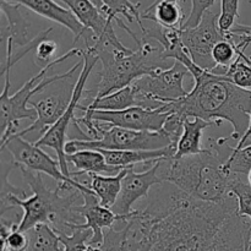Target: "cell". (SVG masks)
Wrapping results in <instances>:
<instances>
[{
    "label": "cell",
    "mask_w": 251,
    "mask_h": 251,
    "mask_svg": "<svg viewBox=\"0 0 251 251\" xmlns=\"http://www.w3.org/2000/svg\"><path fill=\"white\" fill-rule=\"evenodd\" d=\"M144 215L147 232L137 251H245L250 243L251 223L238 215L234 195L207 202L176 188Z\"/></svg>",
    "instance_id": "obj_1"
},
{
    "label": "cell",
    "mask_w": 251,
    "mask_h": 251,
    "mask_svg": "<svg viewBox=\"0 0 251 251\" xmlns=\"http://www.w3.org/2000/svg\"><path fill=\"white\" fill-rule=\"evenodd\" d=\"M188 70L195 86L184 98L167 103L166 109L181 119L200 118L217 126L228 122L234 130L230 137L239 141L249 126L251 90L238 87L225 74L205 70L195 63Z\"/></svg>",
    "instance_id": "obj_2"
},
{
    "label": "cell",
    "mask_w": 251,
    "mask_h": 251,
    "mask_svg": "<svg viewBox=\"0 0 251 251\" xmlns=\"http://www.w3.org/2000/svg\"><path fill=\"white\" fill-rule=\"evenodd\" d=\"M233 147L228 139H208L202 152L180 159L166 158L161 162L159 176L186 195L207 202H223L232 198V176L223 169Z\"/></svg>",
    "instance_id": "obj_3"
},
{
    "label": "cell",
    "mask_w": 251,
    "mask_h": 251,
    "mask_svg": "<svg viewBox=\"0 0 251 251\" xmlns=\"http://www.w3.org/2000/svg\"><path fill=\"white\" fill-rule=\"evenodd\" d=\"M27 185L32 189L33 195L27 196L24 190L15 188L7 181V172L2 173L1 184V216L11 208L21 207L24 211L21 221L16 229L27 233L38 225H49L56 233L69 234V226L78 225L81 220L73 211L76 201L82 196L77 189L66 195H60L63 188L58 185L50 190L44 184L41 173L20 168ZM70 232V230H69Z\"/></svg>",
    "instance_id": "obj_4"
},
{
    "label": "cell",
    "mask_w": 251,
    "mask_h": 251,
    "mask_svg": "<svg viewBox=\"0 0 251 251\" xmlns=\"http://www.w3.org/2000/svg\"><path fill=\"white\" fill-rule=\"evenodd\" d=\"M88 50L95 53L102 64L98 71L100 78L96 90L90 91L88 96L93 100L131 86L142 76L151 75L162 69V49L151 46L150 42L137 44L136 50L125 47L118 38L113 24L104 33L87 46Z\"/></svg>",
    "instance_id": "obj_5"
},
{
    "label": "cell",
    "mask_w": 251,
    "mask_h": 251,
    "mask_svg": "<svg viewBox=\"0 0 251 251\" xmlns=\"http://www.w3.org/2000/svg\"><path fill=\"white\" fill-rule=\"evenodd\" d=\"M82 49H70L65 54L60 55L59 58L54 59L50 64L44 66L37 75L29 78L16 93L12 96L9 95L10 91V71H6L4 74V87H2V93L0 96V129H1V141L0 144L6 141L10 136L16 135L19 130V123L22 119H29L32 123L37 119V112L33 107H28L29 100L34 95L43 91L48 86L58 82V81H64L66 78L71 77L75 74L76 70L80 69L81 65H83V61L75 64L69 71L59 75L50 76V77H44L49 70L56 64L65 61L66 59L71 56L80 55Z\"/></svg>",
    "instance_id": "obj_6"
},
{
    "label": "cell",
    "mask_w": 251,
    "mask_h": 251,
    "mask_svg": "<svg viewBox=\"0 0 251 251\" xmlns=\"http://www.w3.org/2000/svg\"><path fill=\"white\" fill-rule=\"evenodd\" d=\"M100 124V123H98ZM100 125V137L97 140H70L65 145L66 153L81 150H110V151H127V150H161L176 145L164 130L162 131H137L119 126Z\"/></svg>",
    "instance_id": "obj_7"
},
{
    "label": "cell",
    "mask_w": 251,
    "mask_h": 251,
    "mask_svg": "<svg viewBox=\"0 0 251 251\" xmlns=\"http://www.w3.org/2000/svg\"><path fill=\"white\" fill-rule=\"evenodd\" d=\"M188 75H190L188 68L174 61L171 68L158 69L151 75L142 76L132 83L140 107L157 109L184 98L189 93L183 85Z\"/></svg>",
    "instance_id": "obj_8"
},
{
    "label": "cell",
    "mask_w": 251,
    "mask_h": 251,
    "mask_svg": "<svg viewBox=\"0 0 251 251\" xmlns=\"http://www.w3.org/2000/svg\"><path fill=\"white\" fill-rule=\"evenodd\" d=\"M81 56H82L83 61L82 70H81L77 81L75 83V87H74L73 92H71V100L70 103H69L68 109L65 110V113L61 115L60 119L53 126L49 127L38 140L34 141L36 146L49 147V149H53L55 151L56 158H58L56 161L59 162V166H60V169L64 173V176H66L68 178H73L71 176V171H69L65 152V140L66 136H68V129L70 126V123L74 122L75 110L77 109L78 104H80V100L82 98V93L83 90H85L86 82L88 80V76L91 75L93 68L96 66L97 61L100 60L98 56L91 50H88L87 48L82 49Z\"/></svg>",
    "instance_id": "obj_9"
},
{
    "label": "cell",
    "mask_w": 251,
    "mask_h": 251,
    "mask_svg": "<svg viewBox=\"0 0 251 251\" xmlns=\"http://www.w3.org/2000/svg\"><path fill=\"white\" fill-rule=\"evenodd\" d=\"M0 150H7L14 158V163L17 168H26L36 173H44L53 178L63 188L64 191L77 189L81 193H93L91 188L78 183L76 179L68 178L61 172L59 162L42 150V147L36 146L29 141H26L22 136L12 135L5 142L0 144Z\"/></svg>",
    "instance_id": "obj_10"
},
{
    "label": "cell",
    "mask_w": 251,
    "mask_h": 251,
    "mask_svg": "<svg viewBox=\"0 0 251 251\" xmlns=\"http://www.w3.org/2000/svg\"><path fill=\"white\" fill-rule=\"evenodd\" d=\"M164 105L157 109L131 107L118 112H107V110L85 112V115L80 119L93 120L107 126H119L124 129L137 130V131L157 132L163 130L164 124L172 114Z\"/></svg>",
    "instance_id": "obj_11"
},
{
    "label": "cell",
    "mask_w": 251,
    "mask_h": 251,
    "mask_svg": "<svg viewBox=\"0 0 251 251\" xmlns=\"http://www.w3.org/2000/svg\"><path fill=\"white\" fill-rule=\"evenodd\" d=\"M218 16L220 15L208 10L198 26L181 31L183 43L194 63L201 69L210 71L216 70V64L212 59L213 48L218 42L227 38L218 28Z\"/></svg>",
    "instance_id": "obj_12"
},
{
    "label": "cell",
    "mask_w": 251,
    "mask_h": 251,
    "mask_svg": "<svg viewBox=\"0 0 251 251\" xmlns=\"http://www.w3.org/2000/svg\"><path fill=\"white\" fill-rule=\"evenodd\" d=\"M162 161L156 162L147 171L140 173L134 171V167H129L126 176L123 179L119 198L112 207L115 215L122 217L129 216L134 211L132 206L136 201L140 199H147L152 186L163 183L158 173Z\"/></svg>",
    "instance_id": "obj_13"
},
{
    "label": "cell",
    "mask_w": 251,
    "mask_h": 251,
    "mask_svg": "<svg viewBox=\"0 0 251 251\" xmlns=\"http://www.w3.org/2000/svg\"><path fill=\"white\" fill-rule=\"evenodd\" d=\"M83 202L82 205L74 206L73 211L80 218L86 220L83 225H76V227L83 228V229L92 230L88 245L91 247H100L104 239V229L112 228L122 216L115 215L112 208H107L100 205V199L96 196L95 193H82Z\"/></svg>",
    "instance_id": "obj_14"
},
{
    "label": "cell",
    "mask_w": 251,
    "mask_h": 251,
    "mask_svg": "<svg viewBox=\"0 0 251 251\" xmlns=\"http://www.w3.org/2000/svg\"><path fill=\"white\" fill-rule=\"evenodd\" d=\"M1 1L19 4L39 16L61 25L74 34V42H77L80 38H85L86 41L92 33L82 26V24L76 19L70 10L59 5L56 0H1Z\"/></svg>",
    "instance_id": "obj_15"
},
{
    "label": "cell",
    "mask_w": 251,
    "mask_h": 251,
    "mask_svg": "<svg viewBox=\"0 0 251 251\" xmlns=\"http://www.w3.org/2000/svg\"><path fill=\"white\" fill-rule=\"evenodd\" d=\"M71 97H64L61 95H51L39 100L38 102H31L29 107H33L37 112V119L26 129L17 132L19 136L24 137L29 132H46L53 126L61 115L68 109Z\"/></svg>",
    "instance_id": "obj_16"
},
{
    "label": "cell",
    "mask_w": 251,
    "mask_h": 251,
    "mask_svg": "<svg viewBox=\"0 0 251 251\" xmlns=\"http://www.w3.org/2000/svg\"><path fill=\"white\" fill-rule=\"evenodd\" d=\"M1 12L7 25L1 27V41L6 43V48L24 49L31 43L28 39V28L31 24L20 10L21 5L1 1Z\"/></svg>",
    "instance_id": "obj_17"
},
{
    "label": "cell",
    "mask_w": 251,
    "mask_h": 251,
    "mask_svg": "<svg viewBox=\"0 0 251 251\" xmlns=\"http://www.w3.org/2000/svg\"><path fill=\"white\" fill-rule=\"evenodd\" d=\"M56 1L64 2L75 15L76 19L82 24V26L92 32L90 38L92 42L100 38L109 27V25L114 22L113 20L108 19L102 10L91 0H56Z\"/></svg>",
    "instance_id": "obj_18"
},
{
    "label": "cell",
    "mask_w": 251,
    "mask_h": 251,
    "mask_svg": "<svg viewBox=\"0 0 251 251\" xmlns=\"http://www.w3.org/2000/svg\"><path fill=\"white\" fill-rule=\"evenodd\" d=\"M66 161L68 163H73L75 167L76 171L71 172V176L74 179L75 176H80L82 174L112 176V174H118L122 169H124L122 167L109 166L103 153L95 150H81L74 153H66Z\"/></svg>",
    "instance_id": "obj_19"
},
{
    "label": "cell",
    "mask_w": 251,
    "mask_h": 251,
    "mask_svg": "<svg viewBox=\"0 0 251 251\" xmlns=\"http://www.w3.org/2000/svg\"><path fill=\"white\" fill-rule=\"evenodd\" d=\"M210 126L217 125L200 118H186L183 124V134L176 144V152L173 159H180L183 157L201 153L203 150L201 147L202 131Z\"/></svg>",
    "instance_id": "obj_20"
},
{
    "label": "cell",
    "mask_w": 251,
    "mask_h": 251,
    "mask_svg": "<svg viewBox=\"0 0 251 251\" xmlns=\"http://www.w3.org/2000/svg\"><path fill=\"white\" fill-rule=\"evenodd\" d=\"M131 107H140L135 88L131 86L122 88L119 91L104 96L102 98H96L91 100L87 105L78 104L77 109L82 112H95V110H107V112H118Z\"/></svg>",
    "instance_id": "obj_21"
},
{
    "label": "cell",
    "mask_w": 251,
    "mask_h": 251,
    "mask_svg": "<svg viewBox=\"0 0 251 251\" xmlns=\"http://www.w3.org/2000/svg\"><path fill=\"white\" fill-rule=\"evenodd\" d=\"M141 19L166 28H181L186 20L180 1H163L149 6L141 14Z\"/></svg>",
    "instance_id": "obj_22"
},
{
    "label": "cell",
    "mask_w": 251,
    "mask_h": 251,
    "mask_svg": "<svg viewBox=\"0 0 251 251\" xmlns=\"http://www.w3.org/2000/svg\"><path fill=\"white\" fill-rule=\"evenodd\" d=\"M126 168L122 169L115 176H102V174H91V190L100 199V205L107 208H112L117 202L122 190V183L127 173Z\"/></svg>",
    "instance_id": "obj_23"
},
{
    "label": "cell",
    "mask_w": 251,
    "mask_h": 251,
    "mask_svg": "<svg viewBox=\"0 0 251 251\" xmlns=\"http://www.w3.org/2000/svg\"><path fill=\"white\" fill-rule=\"evenodd\" d=\"M29 239L27 251H64L59 235L49 225H38L27 232Z\"/></svg>",
    "instance_id": "obj_24"
},
{
    "label": "cell",
    "mask_w": 251,
    "mask_h": 251,
    "mask_svg": "<svg viewBox=\"0 0 251 251\" xmlns=\"http://www.w3.org/2000/svg\"><path fill=\"white\" fill-rule=\"evenodd\" d=\"M103 4L102 11L108 19L114 21L119 15L124 16L127 20V22H134L135 20L139 24L140 29L145 28V25L142 22L141 14L139 11V7L141 6L140 2L135 4V2L130 1V0H100Z\"/></svg>",
    "instance_id": "obj_25"
},
{
    "label": "cell",
    "mask_w": 251,
    "mask_h": 251,
    "mask_svg": "<svg viewBox=\"0 0 251 251\" xmlns=\"http://www.w3.org/2000/svg\"><path fill=\"white\" fill-rule=\"evenodd\" d=\"M238 56H242L248 60L251 59V56L247 55V53L243 51L232 39L228 38L218 42L212 50V59L216 64V69L223 68L226 69V71L237 60Z\"/></svg>",
    "instance_id": "obj_26"
},
{
    "label": "cell",
    "mask_w": 251,
    "mask_h": 251,
    "mask_svg": "<svg viewBox=\"0 0 251 251\" xmlns=\"http://www.w3.org/2000/svg\"><path fill=\"white\" fill-rule=\"evenodd\" d=\"M230 193L237 198L238 215L248 217L251 223V186L248 183V178L244 176H232ZM251 249V228H250V244Z\"/></svg>",
    "instance_id": "obj_27"
},
{
    "label": "cell",
    "mask_w": 251,
    "mask_h": 251,
    "mask_svg": "<svg viewBox=\"0 0 251 251\" xmlns=\"http://www.w3.org/2000/svg\"><path fill=\"white\" fill-rule=\"evenodd\" d=\"M69 230L70 234L58 233L64 251H88V242L92 237V230L78 228L76 225L69 226Z\"/></svg>",
    "instance_id": "obj_28"
},
{
    "label": "cell",
    "mask_w": 251,
    "mask_h": 251,
    "mask_svg": "<svg viewBox=\"0 0 251 251\" xmlns=\"http://www.w3.org/2000/svg\"><path fill=\"white\" fill-rule=\"evenodd\" d=\"M223 169L229 176H248L251 171V145L240 150H235L233 147L232 154L225 163Z\"/></svg>",
    "instance_id": "obj_29"
},
{
    "label": "cell",
    "mask_w": 251,
    "mask_h": 251,
    "mask_svg": "<svg viewBox=\"0 0 251 251\" xmlns=\"http://www.w3.org/2000/svg\"><path fill=\"white\" fill-rule=\"evenodd\" d=\"M223 74L238 87L251 90V59L248 60L238 56L237 60Z\"/></svg>",
    "instance_id": "obj_30"
},
{
    "label": "cell",
    "mask_w": 251,
    "mask_h": 251,
    "mask_svg": "<svg viewBox=\"0 0 251 251\" xmlns=\"http://www.w3.org/2000/svg\"><path fill=\"white\" fill-rule=\"evenodd\" d=\"M239 17V0H221V14L218 16V28L228 38Z\"/></svg>",
    "instance_id": "obj_31"
},
{
    "label": "cell",
    "mask_w": 251,
    "mask_h": 251,
    "mask_svg": "<svg viewBox=\"0 0 251 251\" xmlns=\"http://www.w3.org/2000/svg\"><path fill=\"white\" fill-rule=\"evenodd\" d=\"M186 0H180V2H185ZM191 1V10L189 14L188 19L184 22L181 29L185 28H194L198 26L202 20L203 15L213 6L216 0H190ZM251 1V0H250Z\"/></svg>",
    "instance_id": "obj_32"
},
{
    "label": "cell",
    "mask_w": 251,
    "mask_h": 251,
    "mask_svg": "<svg viewBox=\"0 0 251 251\" xmlns=\"http://www.w3.org/2000/svg\"><path fill=\"white\" fill-rule=\"evenodd\" d=\"M58 49V44L54 41H49L48 38L37 46L36 48V64L37 65H48L50 64L54 54Z\"/></svg>",
    "instance_id": "obj_33"
},
{
    "label": "cell",
    "mask_w": 251,
    "mask_h": 251,
    "mask_svg": "<svg viewBox=\"0 0 251 251\" xmlns=\"http://www.w3.org/2000/svg\"><path fill=\"white\" fill-rule=\"evenodd\" d=\"M228 39H232L243 51H245L251 44V26L235 24L228 36Z\"/></svg>",
    "instance_id": "obj_34"
},
{
    "label": "cell",
    "mask_w": 251,
    "mask_h": 251,
    "mask_svg": "<svg viewBox=\"0 0 251 251\" xmlns=\"http://www.w3.org/2000/svg\"><path fill=\"white\" fill-rule=\"evenodd\" d=\"M250 139H251V113H250V122H249V126H248L247 132H245L244 136H243L242 139H240L239 141H238L237 146H235L234 149H235V150H240V149H243V147L245 146V144H247V142L249 141Z\"/></svg>",
    "instance_id": "obj_35"
},
{
    "label": "cell",
    "mask_w": 251,
    "mask_h": 251,
    "mask_svg": "<svg viewBox=\"0 0 251 251\" xmlns=\"http://www.w3.org/2000/svg\"><path fill=\"white\" fill-rule=\"evenodd\" d=\"M163 1H180V0H154V1L150 5V6H156L157 4H159V2H163Z\"/></svg>",
    "instance_id": "obj_36"
},
{
    "label": "cell",
    "mask_w": 251,
    "mask_h": 251,
    "mask_svg": "<svg viewBox=\"0 0 251 251\" xmlns=\"http://www.w3.org/2000/svg\"><path fill=\"white\" fill-rule=\"evenodd\" d=\"M91 1H92L93 4H96V5H97V6L100 7V10H102V7H103V4H102V2H100V0H91Z\"/></svg>",
    "instance_id": "obj_37"
},
{
    "label": "cell",
    "mask_w": 251,
    "mask_h": 251,
    "mask_svg": "<svg viewBox=\"0 0 251 251\" xmlns=\"http://www.w3.org/2000/svg\"><path fill=\"white\" fill-rule=\"evenodd\" d=\"M247 178H248V183H249V185L251 186V171L249 172V174H248Z\"/></svg>",
    "instance_id": "obj_38"
},
{
    "label": "cell",
    "mask_w": 251,
    "mask_h": 251,
    "mask_svg": "<svg viewBox=\"0 0 251 251\" xmlns=\"http://www.w3.org/2000/svg\"><path fill=\"white\" fill-rule=\"evenodd\" d=\"M248 145H251V139L249 140V141H248V142H247V144H245V146H248Z\"/></svg>",
    "instance_id": "obj_39"
},
{
    "label": "cell",
    "mask_w": 251,
    "mask_h": 251,
    "mask_svg": "<svg viewBox=\"0 0 251 251\" xmlns=\"http://www.w3.org/2000/svg\"><path fill=\"white\" fill-rule=\"evenodd\" d=\"M249 244H250V243H249ZM249 244L247 245V249H245V251H250V250H249Z\"/></svg>",
    "instance_id": "obj_40"
}]
</instances>
